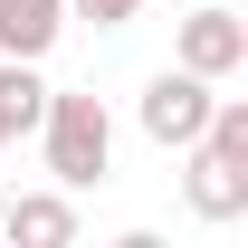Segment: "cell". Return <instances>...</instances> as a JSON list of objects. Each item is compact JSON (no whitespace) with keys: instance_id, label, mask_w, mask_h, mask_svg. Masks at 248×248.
Returning <instances> with one entry per match:
<instances>
[{"instance_id":"obj_1","label":"cell","mask_w":248,"mask_h":248,"mask_svg":"<svg viewBox=\"0 0 248 248\" xmlns=\"http://www.w3.org/2000/svg\"><path fill=\"white\" fill-rule=\"evenodd\" d=\"M38 143H48V172H58V191L105 182V162H115V115H105V95H48Z\"/></svg>"},{"instance_id":"obj_2","label":"cell","mask_w":248,"mask_h":248,"mask_svg":"<svg viewBox=\"0 0 248 248\" xmlns=\"http://www.w3.org/2000/svg\"><path fill=\"white\" fill-rule=\"evenodd\" d=\"M172 67H182V77H201V86H219V77H239L248 67V19L239 10H191L182 29H172Z\"/></svg>"},{"instance_id":"obj_3","label":"cell","mask_w":248,"mask_h":248,"mask_svg":"<svg viewBox=\"0 0 248 248\" xmlns=\"http://www.w3.org/2000/svg\"><path fill=\"white\" fill-rule=\"evenodd\" d=\"M210 105H219V95L201 86V77L162 67L153 86H143V105H134V115H143V134H153L162 153H191V143H201V124H210Z\"/></svg>"},{"instance_id":"obj_4","label":"cell","mask_w":248,"mask_h":248,"mask_svg":"<svg viewBox=\"0 0 248 248\" xmlns=\"http://www.w3.org/2000/svg\"><path fill=\"white\" fill-rule=\"evenodd\" d=\"M0 239L10 248H77V201L67 191H10L0 201Z\"/></svg>"},{"instance_id":"obj_5","label":"cell","mask_w":248,"mask_h":248,"mask_svg":"<svg viewBox=\"0 0 248 248\" xmlns=\"http://www.w3.org/2000/svg\"><path fill=\"white\" fill-rule=\"evenodd\" d=\"M182 201H191V219H210V229H229V219L248 210V162H219V153H201V143H191Z\"/></svg>"},{"instance_id":"obj_6","label":"cell","mask_w":248,"mask_h":248,"mask_svg":"<svg viewBox=\"0 0 248 248\" xmlns=\"http://www.w3.org/2000/svg\"><path fill=\"white\" fill-rule=\"evenodd\" d=\"M67 29V0H0V58L10 67H38Z\"/></svg>"},{"instance_id":"obj_7","label":"cell","mask_w":248,"mask_h":248,"mask_svg":"<svg viewBox=\"0 0 248 248\" xmlns=\"http://www.w3.org/2000/svg\"><path fill=\"white\" fill-rule=\"evenodd\" d=\"M48 77H38V67H10L0 58V115H10V134H38V115H48Z\"/></svg>"},{"instance_id":"obj_8","label":"cell","mask_w":248,"mask_h":248,"mask_svg":"<svg viewBox=\"0 0 248 248\" xmlns=\"http://www.w3.org/2000/svg\"><path fill=\"white\" fill-rule=\"evenodd\" d=\"M67 10H77V19H95V29H124L143 0H67Z\"/></svg>"},{"instance_id":"obj_9","label":"cell","mask_w":248,"mask_h":248,"mask_svg":"<svg viewBox=\"0 0 248 248\" xmlns=\"http://www.w3.org/2000/svg\"><path fill=\"white\" fill-rule=\"evenodd\" d=\"M115 248H172V239H162V229H124Z\"/></svg>"},{"instance_id":"obj_10","label":"cell","mask_w":248,"mask_h":248,"mask_svg":"<svg viewBox=\"0 0 248 248\" xmlns=\"http://www.w3.org/2000/svg\"><path fill=\"white\" fill-rule=\"evenodd\" d=\"M0 143H10V115H0Z\"/></svg>"},{"instance_id":"obj_11","label":"cell","mask_w":248,"mask_h":248,"mask_svg":"<svg viewBox=\"0 0 248 248\" xmlns=\"http://www.w3.org/2000/svg\"><path fill=\"white\" fill-rule=\"evenodd\" d=\"M0 201H10V191H0Z\"/></svg>"}]
</instances>
